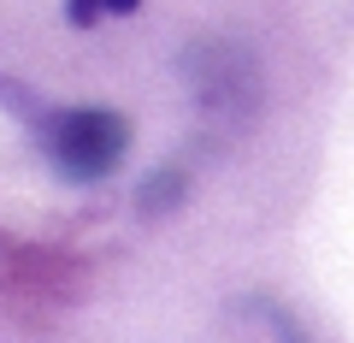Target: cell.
Segmentation results:
<instances>
[{
    "label": "cell",
    "instance_id": "4",
    "mask_svg": "<svg viewBox=\"0 0 354 343\" xmlns=\"http://www.w3.org/2000/svg\"><path fill=\"white\" fill-rule=\"evenodd\" d=\"M142 0H71V6H65V18H71V24H101V18H124V12H136Z\"/></svg>",
    "mask_w": 354,
    "mask_h": 343
},
{
    "label": "cell",
    "instance_id": "2",
    "mask_svg": "<svg viewBox=\"0 0 354 343\" xmlns=\"http://www.w3.org/2000/svg\"><path fill=\"white\" fill-rule=\"evenodd\" d=\"M189 77H195V95H201L207 107H248L254 101L248 60H236V53H225V48H195Z\"/></svg>",
    "mask_w": 354,
    "mask_h": 343
},
{
    "label": "cell",
    "instance_id": "3",
    "mask_svg": "<svg viewBox=\"0 0 354 343\" xmlns=\"http://www.w3.org/2000/svg\"><path fill=\"white\" fill-rule=\"evenodd\" d=\"M177 202H183V172H177V166H165V172H148V178H142V190H136V213H142V219L171 213Z\"/></svg>",
    "mask_w": 354,
    "mask_h": 343
},
{
    "label": "cell",
    "instance_id": "1",
    "mask_svg": "<svg viewBox=\"0 0 354 343\" xmlns=\"http://www.w3.org/2000/svg\"><path fill=\"white\" fill-rule=\"evenodd\" d=\"M36 142L48 154V166L65 184H101L118 172L130 148V118L118 107H48L36 118Z\"/></svg>",
    "mask_w": 354,
    "mask_h": 343
}]
</instances>
